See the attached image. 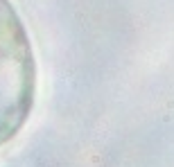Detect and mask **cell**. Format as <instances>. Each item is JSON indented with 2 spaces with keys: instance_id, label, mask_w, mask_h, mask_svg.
Instances as JSON below:
<instances>
[{
  "instance_id": "cell-1",
  "label": "cell",
  "mask_w": 174,
  "mask_h": 167,
  "mask_svg": "<svg viewBox=\"0 0 174 167\" xmlns=\"http://www.w3.org/2000/svg\"><path fill=\"white\" fill-rule=\"evenodd\" d=\"M36 66L23 20L9 0H0V145L32 113Z\"/></svg>"
}]
</instances>
